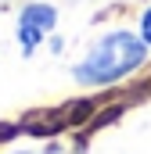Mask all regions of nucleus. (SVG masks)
<instances>
[{
  "label": "nucleus",
  "mask_w": 151,
  "mask_h": 154,
  "mask_svg": "<svg viewBox=\"0 0 151 154\" xmlns=\"http://www.w3.org/2000/svg\"><path fill=\"white\" fill-rule=\"evenodd\" d=\"M137 36L144 39V43H148V50H151V7L144 11V14H140V25H137Z\"/></svg>",
  "instance_id": "7ed1b4c3"
},
{
  "label": "nucleus",
  "mask_w": 151,
  "mask_h": 154,
  "mask_svg": "<svg viewBox=\"0 0 151 154\" xmlns=\"http://www.w3.org/2000/svg\"><path fill=\"white\" fill-rule=\"evenodd\" d=\"M148 54H151L148 43L137 36V32L112 29V32H104V36L86 50V57L72 68V79L79 86H115V82H122L126 75L140 72L148 65Z\"/></svg>",
  "instance_id": "f257e3e1"
},
{
  "label": "nucleus",
  "mask_w": 151,
  "mask_h": 154,
  "mask_svg": "<svg viewBox=\"0 0 151 154\" xmlns=\"http://www.w3.org/2000/svg\"><path fill=\"white\" fill-rule=\"evenodd\" d=\"M54 25H58V11H54L50 4H25L22 14H18V29H14L22 54L29 57L40 43L54 32Z\"/></svg>",
  "instance_id": "f03ea898"
}]
</instances>
